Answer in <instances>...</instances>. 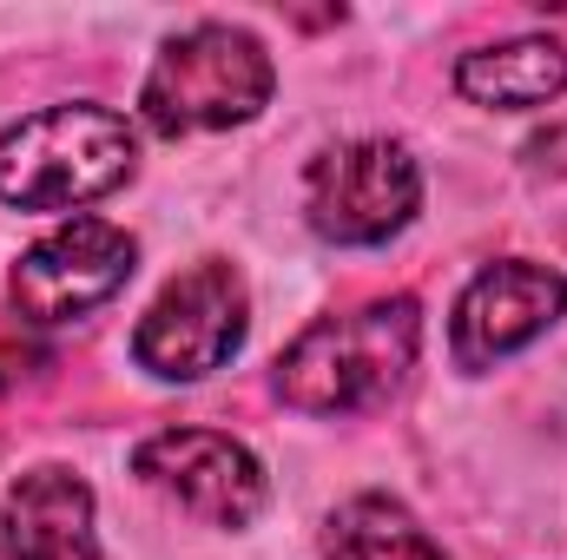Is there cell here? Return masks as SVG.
<instances>
[{"mask_svg": "<svg viewBox=\"0 0 567 560\" xmlns=\"http://www.w3.org/2000/svg\"><path fill=\"white\" fill-rule=\"evenodd\" d=\"M423 317L410 297H377L363 310H337L310 323L278 356V390L303 416H357L396 396V383L416 363Z\"/></svg>", "mask_w": 567, "mask_h": 560, "instance_id": "cell-1", "label": "cell"}, {"mask_svg": "<svg viewBox=\"0 0 567 560\" xmlns=\"http://www.w3.org/2000/svg\"><path fill=\"white\" fill-rule=\"evenodd\" d=\"M133 178V126L106 106H47L0 133V198L20 211H66Z\"/></svg>", "mask_w": 567, "mask_h": 560, "instance_id": "cell-2", "label": "cell"}, {"mask_svg": "<svg viewBox=\"0 0 567 560\" xmlns=\"http://www.w3.org/2000/svg\"><path fill=\"white\" fill-rule=\"evenodd\" d=\"M271 100V60L245 27H192L178 40H165V53L152 60L140 93V113L152 133L178 139V133H218V126H245L258 120Z\"/></svg>", "mask_w": 567, "mask_h": 560, "instance_id": "cell-3", "label": "cell"}, {"mask_svg": "<svg viewBox=\"0 0 567 560\" xmlns=\"http://www.w3.org/2000/svg\"><path fill=\"white\" fill-rule=\"evenodd\" d=\"M238 343H245V283L231 265H192L152 297V310L133 330L140 370L165 383H198L225 370Z\"/></svg>", "mask_w": 567, "mask_h": 560, "instance_id": "cell-4", "label": "cell"}, {"mask_svg": "<svg viewBox=\"0 0 567 560\" xmlns=\"http://www.w3.org/2000/svg\"><path fill=\"white\" fill-rule=\"evenodd\" d=\"M416 158L390 139H350L310 165V225L330 245H383L416 218Z\"/></svg>", "mask_w": 567, "mask_h": 560, "instance_id": "cell-5", "label": "cell"}, {"mask_svg": "<svg viewBox=\"0 0 567 560\" xmlns=\"http://www.w3.org/2000/svg\"><path fill=\"white\" fill-rule=\"evenodd\" d=\"M140 245L106 225V218H73L60 231H47L33 251H20L13 265V303L27 323H66L100 310L106 297H120L133 278Z\"/></svg>", "mask_w": 567, "mask_h": 560, "instance_id": "cell-6", "label": "cell"}, {"mask_svg": "<svg viewBox=\"0 0 567 560\" xmlns=\"http://www.w3.org/2000/svg\"><path fill=\"white\" fill-rule=\"evenodd\" d=\"M133 468L218 528H245L265 508V468L251 462L245 442L218 428H158L152 442H140Z\"/></svg>", "mask_w": 567, "mask_h": 560, "instance_id": "cell-7", "label": "cell"}, {"mask_svg": "<svg viewBox=\"0 0 567 560\" xmlns=\"http://www.w3.org/2000/svg\"><path fill=\"white\" fill-rule=\"evenodd\" d=\"M561 303H567L561 271L522 265V258L488 265L455 303V363L462 370H488V363L515 356L522 343H535L561 317Z\"/></svg>", "mask_w": 567, "mask_h": 560, "instance_id": "cell-8", "label": "cell"}, {"mask_svg": "<svg viewBox=\"0 0 567 560\" xmlns=\"http://www.w3.org/2000/svg\"><path fill=\"white\" fill-rule=\"evenodd\" d=\"M7 560H100L93 488L73 468H27L7 488Z\"/></svg>", "mask_w": 567, "mask_h": 560, "instance_id": "cell-9", "label": "cell"}, {"mask_svg": "<svg viewBox=\"0 0 567 560\" xmlns=\"http://www.w3.org/2000/svg\"><path fill=\"white\" fill-rule=\"evenodd\" d=\"M561 86H567V46L561 40H508V46L462 53V66H455V93L475 100V106H495V113L542 106Z\"/></svg>", "mask_w": 567, "mask_h": 560, "instance_id": "cell-10", "label": "cell"}, {"mask_svg": "<svg viewBox=\"0 0 567 560\" xmlns=\"http://www.w3.org/2000/svg\"><path fill=\"white\" fill-rule=\"evenodd\" d=\"M330 554L337 560H449L435 541H429V528L410 515V508H396L390 495H357V501H343L337 515H330Z\"/></svg>", "mask_w": 567, "mask_h": 560, "instance_id": "cell-11", "label": "cell"}, {"mask_svg": "<svg viewBox=\"0 0 567 560\" xmlns=\"http://www.w3.org/2000/svg\"><path fill=\"white\" fill-rule=\"evenodd\" d=\"M33 370H47L40 323H27L20 310H0V396H7V390H20Z\"/></svg>", "mask_w": 567, "mask_h": 560, "instance_id": "cell-12", "label": "cell"}, {"mask_svg": "<svg viewBox=\"0 0 567 560\" xmlns=\"http://www.w3.org/2000/svg\"><path fill=\"white\" fill-rule=\"evenodd\" d=\"M528 158H535V165H555V172H567V126H561V133H548V139H535V145H528Z\"/></svg>", "mask_w": 567, "mask_h": 560, "instance_id": "cell-13", "label": "cell"}]
</instances>
